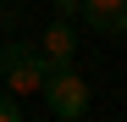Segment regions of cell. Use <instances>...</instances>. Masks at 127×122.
Wrapping results in <instances>:
<instances>
[{"mask_svg": "<svg viewBox=\"0 0 127 122\" xmlns=\"http://www.w3.org/2000/svg\"><path fill=\"white\" fill-rule=\"evenodd\" d=\"M50 67H55V61L39 50V45H28V39H11V45H0V83H6L11 94H22V100L44 89Z\"/></svg>", "mask_w": 127, "mask_h": 122, "instance_id": "obj_1", "label": "cell"}, {"mask_svg": "<svg viewBox=\"0 0 127 122\" xmlns=\"http://www.w3.org/2000/svg\"><path fill=\"white\" fill-rule=\"evenodd\" d=\"M44 111L55 117V122H77L83 111H89V83L72 72V61L66 67H50V78H44Z\"/></svg>", "mask_w": 127, "mask_h": 122, "instance_id": "obj_2", "label": "cell"}, {"mask_svg": "<svg viewBox=\"0 0 127 122\" xmlns=\"http://www.w3.org/2000/svg\"><path fill=\"white\" fill-rule=\"evenodd\" d=\"M99 39H127V0H83V17Z\"/></svg>", "mask_w": 127, "mask_h": 122, "instance_id": "obj_3", "label": "cell"}, {"mask_svg": "<svg viewBox=\"0 0 127 122\" xmlns=\"http://www.w3.org/2000/svg\"><path fill=\"white\" fill-rule=\"evenodd\" d=\"M39 50H44L55 67H66V61L77 56V39H72V22H66V17H55V22L39 33Z\"/></svg>", "mask_w": 127, "mask_h": 122, "instance_id": "obj_4", "label": "cell"}, {"mask_svg": "<svg viewBox=\"0 0 127 122\" xmlns=\"http://www.w3.org/2000/svg\"><path fill=\"white\" fill-rule=\"evenodd\" d=\"M28 117V106H22V94H11L6 83H0V122H22Z\"/></svg>", "mask_w": 127, "mask_h": 122, "instance_id": "obj_5", "label": "cell"}, {"mask_svg": "<svg viewBox=\"0 0 127 122\" xmlns=\"http://www.w3.org/2000/svg\"><path fill=\"white\" fill-rule=\"evenodd\" d=\"M55 17H66V22H77V17H83V0H55Z\"/></svg>", "mask_w": 127, "mask_h": 122, "instance_id": "obj_6", "label": "cell"}]
</instances>
